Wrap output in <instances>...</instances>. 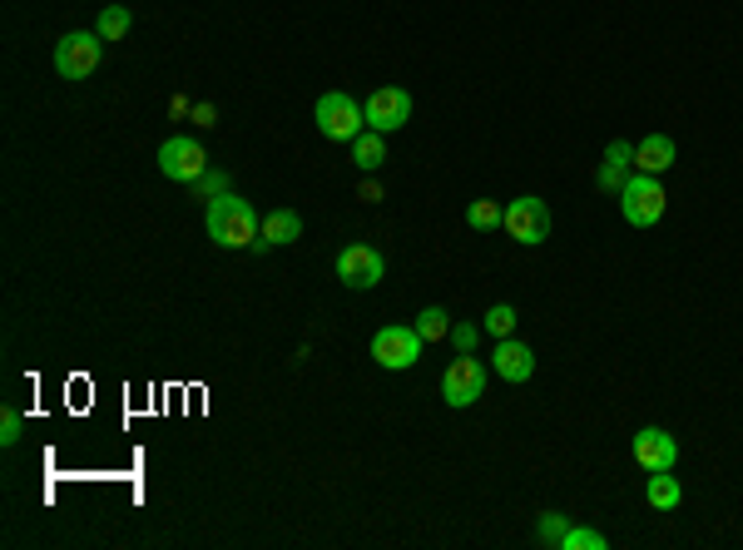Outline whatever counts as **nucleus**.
Returning a JSON list of instances; mask_svg holds the SVG:
<instances>
[{
    "mask_svg": "<svg viewBox=\"0 0 743 550\" xmlns=\"http://www.w3.org/2000/svg\"><path fill=\"white\" fill-rule=\"evenodd\" d=\"M204 229H208V239H214L218 249H253V239H258V229H263V219L253 213V204L238 199V194L228 189V194H218V199H208Z\"/></svg>",
    "mask_w": 743,
    "mask_h": 550,
    "instance_id": "nucleus-1",
    "label": "nucleus"
},
{
    "mask_svg": "<svg viewBox=\"0 0 743 550\" xmlns=\"http://www.w3.org/2000/svg\"><path fill=\"white\" fill-rule=\"evenodd\" d=\"M313 120H317V134H323V140H337V144H352L357 134L367 130L362 105H357L347 90H327L323 100L313 105Z\"/></svg>",
    "mask_w": 743,
    "mask_h": 550,
    "instance_id": "nucleus-2",
    "label": "nucleus"
},
{
    "mask_svg": "<svg viewBox=\"0 0 743 550\" xmlns=\"http://www.w3.org/2000/svg\"><path fill=\"white\" fill-rule=\"evenodd\" d=\"M664 184L659 174H634V179H624L620 189V213L624 223H634V229H654V223L664 219Z\"/></svg>",
    "mask_w": 743,
    "mask_h": 550,
    "instance_id": "nucleus-3",
    "label": "nucleus"
},
{
    "mask_svg": "<svg viewBox=\"0 0 743 550\" xmlns=\"http://www.w3.org/2000/svg\"><path fill=\"white\" fill-rule=\"evenodd\" d=\"M481 392H485V367L471 358V352H456L451 362H446V372H441V397H446V407H476L481 402Z\"/></svg>",
    "mask_w": 743,
    "mask_h": 550,
    "instance_id": "nucleus-4",
    "label": "nucleus"
},
{
    "mask_svg": "<svg viewBox=\"0 0 743 550\" xmlns=\"http://www.w3.org/2000/svg\"><path fill=\"white\" fill-rule=\"evenodd\" d=\"M99 55H105V41L99 31H75L55 45V75L59 80H85V75L99 70Z\"/></svg>",
    "mask_w": 743,
    "mask_h": 550,
    "instance_id": "nucleus-5",
    "label": "nucleus"
},
{
    "mask_svg": "<svg viewBox=\"0 0 743 550\" xmlns=\"http://www.w3.org/2000/svg\"><path fill=\"white\" fill-rule=\"evenodd\" d=\"M337 278L357 293L376 288V283L386 278V253L376 249V243H347V249L337 253Z\"/></svg>",
    "mask_w": 743,
    "mask_h": 550,
    "instance_id": "nucleus-6",
    "label": "nucleus"
},
{
    "mask_svg": "<svg viewBox=\"0 0 743 550\" xmlns=\"http://www.w3.org/2000/svg\"><path fill=\"white\" fill-rule=\"evenodd\" d=\"M159 174L174 184H198L208 174V154L198 140H188V134H178V140H164L159 144Z\"/></svg>",
    "mask_w": 743,
    "mask_h": 550,
    "instance_id": "nucleus-7",
    "label": "nucleus"
},
{
    "mask_svg": "<svg viewBox=\"0 0 743 550\" xmlns=\"http://www.w3.org/2000/svg\"><path fill=\"white\" fill-rule=\"evenodd\" d=\"M505 233H511L515 243H525V249L550 239V209H545V199L521 194V199L505 204Z\"/></svg>",
    "mask_w": 743,
    "mask_h": 550,
    "instance_id": "nucleus-8",
    "label": "nucleus"
},
{
    "mask_svg": "<svg viewBox=\"0 0 743 550\" xmlns=\"http://www.w3.org/2000/svg\"><path fill=\"white\" fill-rule=\"evenodd\" d=\"M422 332L416 328H382L372 338V362L376 367H386V372H406V367H416V358H422Z\"/></svg>",
    "mask_w": 743,
    "mask_h": 550,
    "instance_id": "nucleus-9",
    "label": "nucleus"
},
{
    "mask_svg": "<svg viewBox=\"0 0 743 550\" xmlns=\"http://www.w3.org/2000/svg\"><path fill=\"white\" fill-rule=\"evenodd\" d=\"M362 114H367V130H376V134H396L406 120H412V95L396 90V85H382V90L367 95Z\"/></svg>",
    "mask_w": 743,
    "mask_h": 550,
    "instance_id": "nucleus-10",
    "label": "nucleus"
},
{
    "mask_svg": "<svg viewBox=\"0 0 743 550\" xmlns=\"http://www.w3.org/2000/svg\"><path fill=\"white\" fill-rule=\"evenodd\" d=\"M630 451H634V466L640 471H674V461H679V441L664 427H640Z\"/></svg>",
    "mask_w": 743,
    "mask_h": 550,
    "instance_id": "nucleus-11",
    "label": "nucleus"
},
{
    "mask_svg": "<svg viewBox=\"0 0 743 550\" xmlns=\"http://www.w3.org/2000/svg\"><path fill=\"white\" fill-rule=\"evenodd\" d=\"M491 372L501 382H531L535 377V352L515 338H495V352H491Z\"/></svg>",
    "mask_w": 743,
    "mask_h": 550,
    "instance_id": "nucleus-12",
    "label": "nucleus"
},
{
    "mask_svg": "<svg viewBox=\"0 0 743 550\" xmlns=\"http://www.w3.org/2000/svg\"><path fill=\"white\" fill-rule=\"evenodd\" d=\"M297 239H303V213H297V209H273V213L263 219V229H258L253 253L283 249V243H297Z\"/></svg>",
    "mask_w": 743,
    "mask_h": 550,
    "instance_id": "nucleus-13",
    "label": "nucleus"
},
{
    "mask_svg": "<svg viewBox=\"0 0 743 550\" xmlns=\"http://www.w3.org/2000/svg\"><path fill=\"white\" fill-rule=\"evenodd\" d=\"M674 164V140L669 134H649V140L634 144V169L640 174H669Z\"/></svg>",
    "mask_w": 743,
    "mask_h": 550,
    "instance_id": "nucleus-14",
    "label": "nucleus"
},
{
    "mask_svg": "<svg viewBox=\"0 0 743 550\" xmlns=\"http://www.w3.org/2000/svg\"><path fill=\"white\" fill-rule=\"evenodd\" d=\"M352 164L362 174H372V169H382L386 164V134H376V130H362L352 140Z\"/></svg>",
    "mask_w": 743,
    "mask_h": 550,
    "instance_id": "nucleus-15",
    "label": "nucleus"
},
{
    "mask_svg": "<svg viewBox=\"0 0 743 550\" xmlns=\"http://www.w3.org/2000/svg\"><path fill=\"white\" fill-rule=\"evenodd\" d=\"M644 501H649L654 510H674L684 501L679 481L669 476V471H649V481H644Z\"/></svg>",
    "mask_w": 743,
    "mask_h": 550,
    "instance_id": "nucleus-16",
    "label": "nucleus"
},
{
    "mask_svg": "<svg viewBox=\"0 0 743 550\" xmlns=\"http://www.w3.org/2000/svg\"><path fill=\"white\" fill-rule=\"evenodd\" d=\"M412 328L422 332V342L431 348V342L451 338V312H446V308H436V302H431V308H422V312H416V322H412Z\"/></svg>",
    "mask_w": 743,
    "mask_h": 550,
    "instance_id": "nucleus-17",
    "label": "nucleus"
},
{
    "mask_svg": "<svg viewBox=\"0 0 743 550\" xmlns=\"http://www.w3.org/2000/svg\"><path fill=\"white\" fill-rule=\"evenodd\" d=\"M466 223H471L476 233H491V229H505V209L495 199H476L471 209H466Z\"/></svg>",
    "mask_w": 743,
    "mask_h": 550,
    "instance_id": "nucleus-18",
    "label": "nucleus"
},
{
    "mask_svg": "<svg viewBox=\"0 0 743 550\" xmlns=\"http://www.w3.org/2000/svg\"><path fill=\"white\" fill-rule=\"evenodd\" d=\"M129 21H134V15H129L124 6H105V11H99V41H124Z\"/></svg>",
    "mask_w": 743,
    "mask_h": 550,
    "instance_id": "nucleus-19",
    "label": "nucleus"
},
{
    "mask_svg": "<svg viewBox=\"0 0 743 550\" xmlns=\"http://www.w3.org/2000/svg\"><path fill=\"white\" fill-rule=\"evenodd\" d=\"M565 530H570V520H565L560 510H545V516L535 520V540H540V546H565Z\"/></svg>",
    "mask_w": 743,
    "mask_h": 550,
    "instance_id": "nucleus-20",
    "label": "nucleus"
},
{
    "mask_svg": "<svg viewBox=\"0 0 743 550\" xmlns=\"http://www.w3.org/2000/svg\"><path fill=\"white\" fill-rule=\"evenodd\" d=\"M481 328L491 332V338H511V328H515V308H511V302H495V308H485Z\"/></svg>",
    "mask_w": 743,
    "mask_h": 550,
    "instance_id": "nucleus-21",
    "label": "nucleus"
},
{
    "mask_svg": "<svg viewBox=\"0 0 743 550\" xmlns=\"http://www.w3.org/2000/svg\"><path fill=\"white\" fill-rule=\"evenodd\" d=\"M560 550H610V540H604L600 530H590V526H570Z\"/></svg>",
    "mask_w": 743,
    "mask_h": 550,
    "instance_id": "nucleus-22",
    "label": "nucleus"
},
{
    "mask_svg": "<svg viewBox=\"0 0 743 550\" xmlns=\"http://www.w3.org/2000/svg\"><path fill=\"white\" fill-rule=\"evenodd\" d=\"M481 332H485V328H476V322H451V348H456V352H476Z\"/></svg>",
    "mask_w": 743,
    "mask_h": 550,
    "instance_id": "nucleus-23",
    "label": "nucleus"
},
{
    "mask_svg": "<svg viewBox=\"0 0 743 550\" xmlns=\"http://www.w3.org/2000/svg\"><path fill=\"white\" fill-rule=\"evenodd\" d=\"M20 431H25L20 411H15V407H6V411H0V447H15V441H20Z\"/></svg>",
    "mask_w": 743,
    "mask_h": 550,
    "instance_id": "nucleus-24",
    "label": "nucleus"
},
{
    "mask_svg": "<svg viewBox=\"0 0 743 550\" xmlns=\"http://www.w3.org/2000/svg\"><path fill=\"white\" fill-rule=\"evenodd\" d=\"M604 164H614V169H630V164H634V144L630 140H614L610 150H604Z\"/></svg>",
    "mask_w": 743,
    "mask_h": 550,
    "instance_id": "nucleus-25",
    "label": "nucleus"
},
{
    "mask_svg": "<svg viewBox=\"0 0 743 550\" xmlns=\"http://www.w3.org/2000/svg\"><path fill=\"white\" fill-rule=\"evenodd\" d=\"M594 184H600L604 194H614V199H620V189H624V169H614V164H600V174H594Z\"/></svg>",
    "mask_w": 743,
    "mask_h": 550,
    "instance_id": "nucleus-26",
    "label": "nucleus"
},
{
    "mask_svg": "<svg viewBox=\"0 0 743 550\" xmlns=\"http://www.w3.org/2000/svg\"><path fill=\"white\" fill-rule=\"evenodd\" d=\"M194 189H198V194H204V199H218V194H228V174L208 169V174H204V179H198V184H194Z\"/></svg>",
    "mask_w": 743,
    "mask_h": 550,
    "instance_id": "nucleus-27",
    "label": "nucleus"
},
{
    "mask_svg": "<svg viewBox=\"0 0 743 550\" xmlns=\"http://www.w3.org/2000/svg\"><path fill=\"white\" fill-rule=\"evenodd\" d=\"M194 124H204V130H208V124H214V105H198V110H194Z\"/></svg>",
    "mask_w": 743,
    "mask_h": 550,
    "instance_id": "nucleus-28",
    "label": "nucleus"
},
{
    "mask_svg": "<svg viewBox=\"0 0 743 550\" xmlns=\"http://www.w3.org/2000/svg\"><path fill=\"white\" fill-rule=\"evenodd\" d=\"M357 194H362V199H367V204H376V199H382V189H376V184H372V179H367V184H362V189H357Z\"/></svg>",
    "mask_w": 743,
    "mask_h": 550,
    "instance_id": "nucleus-29",
    "label": "nucleus"
}]
</instances>
